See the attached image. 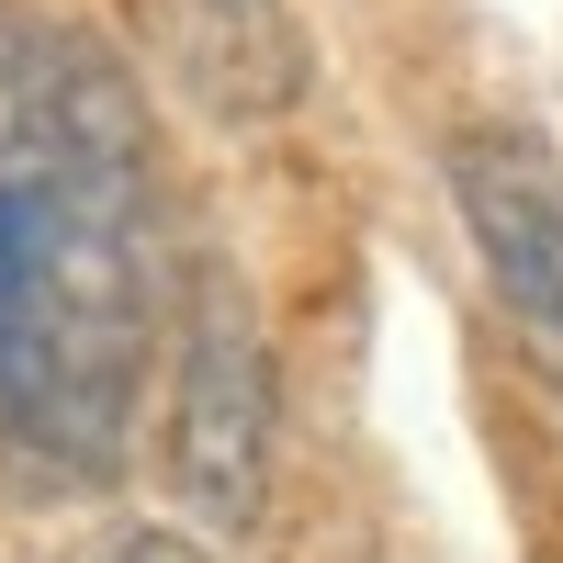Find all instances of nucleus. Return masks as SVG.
I'll return each mask as SVG.
<instances>
[{
	"mask_svg": "<svg viewBox=\"0 0 563 563\" xmlns=\"http://www.w3.org/2000/svg\"><path fill=\"white\" fill-rule=\"evenodd\" d=\"M169 339L147 90L90 23L0 0V451L102 485Z\"/></svg>",
	"mask_w": 563,
	"mask_h": 563,
	"instance_id": "obj_1",
	"label": "nucleus"
},
{
	"mask_svg": "<svg viewBox=\"0 0 563 563\" xmlns=\"http://www.w3.org/2000/svg\"><path fill=\"white\" fill-rule=\"evenodd\" d=\"M271 451H282V395L260 305L225 260H192V294L169 327V485L203 530L238 541L271 507Z\"/></svg>",
	"mask_w": 563,
	"mask_h": 563,
	"instance_id": "obj_2",
	"label": "nucleus"
},
{
	"mask_svg": "<svg viewBox=\"0 0 563 563\" xmlns=\"http://www.w3.org/2000/svg\"><path fill=\"white\" fill-rule=\"evenodd\" d=\"M451 214L485 260L496 316L519 327V350L563 384V158L530 124H462L451 135Z\"/></svg>",
	"mask_w": 563,
	"mask_h": 563,
	"instance_id": "obj_3",
	"label": "nucleus"
},
{
	"mask_svg": "<svg viewBox=\"0 0 563 563\" xmlns=\"http://www.w3.org/2000/svg\"><path fill=\"white\" fill-rule=\"evenodd\" d=\"M169 34H180V79H192L214 113L260 124L282 102H305L294 0H169Z\"/></svg>",
	"mask_w": 563,
	"mask_h": 563,
	"instance_id": "obj_4",
	"label": "nucleus"
},
{
	"mask_svg": "<svg viewBox=\"0 0 563 563\" xmlns=\"http://www.w3.org/2000/svg\"><path fill=\"white\" fill-rule=\"evenodd\" d=\"M102 563H225V552H203V541H180V530H124Z\"/></svg>",
	"mask_w": 563,
	"mask_h": 563,
	"instance_id": "obj_5",
	"label": "nucleus"
}]
</instances>
